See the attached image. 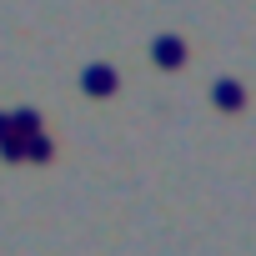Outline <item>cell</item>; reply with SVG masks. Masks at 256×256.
<instances>
[{
	"instance_id": "cell-1",
	"label": "cell",
	"mask_w": 256,
	"mask_h": 256,
	"mask_svg": "<svg viewBox=\"0 0 256 256\" xmlns=\"http://www.w3.org/2000/svg\"><path fill=\"white\" fill-rule=\"evenodd\" d=\"M80 90H86V96H96V100H110V96L120 90V76H116V66H106V60L86 66V70H80Z\"/></svg>"
},
{
	"instance_id": "cell-2",
	"label": "cell",
	"mask_w": 256,
	"mask_h": 256,
	"mask_svg": "<svg viewBox=\"0 0 256 256\" xmlns=\"http://www.w3.org/2000/svg\"><path fill=\"white\" fill-rule=\"evenodd\" d=\"M151 60H156L161 70H181V66H186V40H181V36H161V40L151 46Z\"/></svg>"
},
{
	"instance_id": "cell-3",
	"label": "cell",
	"mask_w": 256,
	"mask_h": 256,
	"mask_svg": "<svg viewBox=\"0 0 256 256\" xmlns=\"http://www.w3.org/2000/svg\"><path fill=\"white\" fill-rule=\"evenodd\" d=\"M211 106H216V110H226V116H231V110H241V106H246L241 80H216V86H211Z\"/></svg>"
},
{
	"instance_id": "cell-4",
	"label": "cell",
	"mask_w": 256,
	"mask_h": 256,
	"mask_svg": "<svg viewBox=\"0 0 256 256\" xmlns=\"http://www.w3.org/2000/svg\"><path fill=\"white\" fill-rule=\"evenodd\" d=\"M26 161H36V166H50L56 161V141L40 131V136H26Z\"/></svg>"
},
{
	"instance_id": "cell-5",
	"label": "cell",
	"mask_w": 256,
	"mask_h": 256,
	"mask_svg": "<svg viewBox=\"0 0 256 256\" xmlns=\"http://www.w3.org/2000/svg\"><path fill=\"white\" fill-rule=\"evenodd\" d=\"M10 136H40V110H16L10 116Z\"/></svg>"
},
{
	"instance_id": "cell-6",
	"label": "cell",
	"mask_w": 256,
	"mask_h": 256,
	"mask_svg": "<svg viewBox=\"0 0 256 256\" xmlns=\"http://www.w3.org/2000/svg\"><path fill=\"white\" fill-rule=\"evenodd\" d=\"M0 156L6 161H26V136H6L0 141Z\"/></svg>"
},
{
	"instance_id": "cell-7",
	"label": "cell",
	"mask_w": 256,
	"mask_h": 256,
	"mask_svg": "<svg viewBox=\"0 0 256 256\" xmlns=\"http://www.w3.org/2000/svg\"><path fill=\"white\" fill-rule=\"evenodd\" d=\"M10 136V116H0V141H6Z\"/></svg>"
}]
</instances>
